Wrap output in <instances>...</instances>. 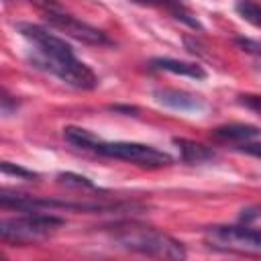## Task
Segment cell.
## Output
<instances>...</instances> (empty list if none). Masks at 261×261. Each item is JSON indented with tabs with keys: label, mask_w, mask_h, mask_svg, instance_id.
Masks as SVG:
<instances>
[{
	"label": "cell",
	"mask_w": 261,
	"mask_h": 261,
	"mask_svg": "<svg viewBox=\"0 0 261 261\" xmlns=\"http://www.w3.org/2000/svg\"><path fill=\"white\" fill-rule=\"evenodd\" d=\"M153 98L159 104H163L167 108H173V110H179V112H202L204 106H206L200 96H194V94L184 92V90H173V88L155 90Z\"/></svg>",
	"instance_id": "cell-7"
},
{
	"label": "cell",
	"mask_w": 261,
	"mask_h": 261,
	"mask_svg": "<svg viewBox=\"0 0 261 261\" xmlns=\"http://www.w3.org/2000/svg\"><path fill=\"white\" fill-rule=\"evenodd\" d=\"M259 216H261V206H255V208L243 210L241 220H243V222H251V220H255V218H259Z\"/></svg>",
	"instance_id": "cell-19"
},
{
	"label": "cell",
	"mask_w": 261,
	"mask_h": 261,
	"mask_svg": "<svg viewBox=\"0 0 261 261\" xmlns=\"http://www.w3.org/2000/svg\"><path fill=\"white\" fill-rule=\"evenodd\" d=\"M110 110L122 112V114H133V116L139 112V108L137 106H130V104H114V106H110Z\"/></svg>",
	"instance_id": "cell-20"
},
{
	"label": "cell",
	"mask_w": 261,
	"mask_h": 261,
	"mask_svg": "<svg viewBox=\"0 0 261 261\" xmlns=\"http://www.w3.org/2000/svg\"><path fill=\"white\" fill-rule=\"evenodd\" d=\"M212 137L218 141H234V143H247L251 139L261 137V128L255 124H245V122H230L216 126L212 130Z\"/></svg>",
	"instance_id": "cell-10"
},
{
	"label": "cell",
	"mask_w": 261,
	"mask_h": 261,
	"mask_svg": "<svg viewBox=\"0 0 261 261\" xmlns=\"http://www.w3.org/2000/svg\"><path fill=\"white\" fill-rule=\"evenodd\" d=\"M243 51H247V53H253V55H259L261 57V43H255V41H251V39H237L234 41Z\"/></svg>",
	"instance_id": "cell-16"
},
{
	"label": "cell",
	"mask_w": 261,
	"mask_h": 261,
	"mask_svg": "<svg viewBox=\"0 0 261 261\" xmlns=\"http://www.w3.org/2000/svg\"><path fill=\"white\" fill-rule=\"evenodd\" d=\"M59 179L65 186H73V188H94L92 181H88L84 175H75V173H59Z\"/></svg>",
	"instance_id": "cell-15"
},
{
	"label": "cell",
	"mask_w": 261,
	"mask_h": 261,
	"mask_svg": "<svg viewBox=\"0 0 261 261\" xmlns=\"http://www.w3.org/2000/svg\"><path fill=\"white\" fill-rule=\"evenodd\" d=\"M206 241L212 249L261 255V230L249 226H210Z\"/></svg>",
	"instance_id": "cell-6"
},
{
	"label": "cell",
	"mask_w": 261,
	"mask_h": 261,
	"mask_svg": "<svg viewBox=\"0 0 261 261\" xmlns=\"http://www.w3.org/2000/svg\"><path fill=\"white\" fill-rule=\"evenodd\" d=\"M108 232L110 239L120 249L157 259H186L184 245L155 226H147L135 220H124V222H114L108 228Z\"/></svg>",
	"instance_id": "cell-2"
},
{
	"label": "cell",
	"mask_w": 261,
	"mask_h": 261,
	"mask_svg": "<svg viewBox=\"0 0 261 261\" xmlns=\"http://www.w3.org/2000/svg\"><path fill=\"white\" fill-rule=\"evenodd\" d=\"M135 4H143V6H155V8H165L175 20L188 24L190 29H196V31H202V24L200 20L196 18V14L181 4V0H133Z\"/></svg>",
	"instance_id": "cell-9"
},
{
	"label": "cell",
	"mask_w": 261,
	"mask_h": 261,
	"mask_svg": "<svg viewBox=\"0 0 261 261\" xmlns=\"http://www.w3.org/2000/svg\"><path fill=\"white\" fill-rule=\"evenodd\" d=\"M2 173H6V175H16V177H20V179H29V181L39 177L35 171L24 169V167H20V165H14V163H10V161H2Z\"/></svg>",
	"instance_id": "cell-14"
},
{
	"label": "cell",
	"mask_w": 261,
	"mask_h": 261,
	"mask_svg": "<svg viewBox=\"0 0 261 261\" xmlns=\"http://www.w3.org/2000/svg\"><path fill=\"white\" fill-rule=\"evenodd\" d=\"M234 10L243 20L261 29V4H257L255 0H237Z\"/></svg>",
	"instance_id": "cell-13"
},
{
	"label": "cell",
	"mask_w": 261,
	"mask_h": 261,
	"mask_svg": "<svg viewBox=\"0 0 261 261\" xmlns=\"http://www.w3.org/2000/svg\"><path fill=\"white\" fill-rule=\"evenodd\" d=\"M241 98H243L241 102H243L245 106H249V108L261 112V96H241Z\"/></svg>",
	"instance_id": "cell-18"
},
{
	"label": "cell",
	"mask_w": 261,
	"mask_h": 261,
	"mask_svg": "<svg viewBox=\"0 0 261 261\" xmlns=\"http://www.w3.org/2000/svg\"><path fill=\"white\" fill-rule=\"evenodd\" d=\"M63 137H65L67 143H71L73 147L84 149V151H92L94 145L100 141L94 133H90L88 128H80V126H65L63 128Z\"/></svg>",
	"instance_id": "cell-12"
},
{
	"label": "cell",
	"mask_w": 261,
	"mask_h": 261,
	"mask_svg": "<svg viewBox=\"0 0 261 261\" xmlns=\"http://www.w3.org/2000/svg\"><path fill=\"white\" fill-rule=\"evenodd\" d=\"M173 143L177 145L181 159L188 163H204V161H212L216 157L214 149H210L202 143L188 141V139H173Z\"/></svg>",
	"instance_id": "cell-11"
},
{
	"label": "cell",
	"mask_w": 261,
	"mask_h": 261,
	"mask_svg": "<svg viewBox=\"0 0 261 261\" xmlns=\"http://www.w3.org/2000/svg\"><path fill=\"white\" fill-rule=\"evenodd\" d=\"M16 29L39 49L41 65H45V69L57 75L61 82L75 90H94L98 86L96 73L73 55V49L65 39L33 22H18Z\"/></svg>",
	"instance_id": "cell-1"
},
{
	"label": "cell",
	"mask_w": 261,
	"mask_h": 261,
	"mask_svg": "<svg viewBox=\"0 0 261 261\" xmlns=\"http://www.w3.org/2000/svg\"><path fill=\"white\" fill-rule=\"evenodd\" d=\"M151 69L157 71H169L175 75H186V77H194V80H204L206 71L202 65L192 63V61H179V59H171V57H155L149 61Z\"/></svg>",
	"instance_id": "cell-8"
},
{
	"label": "cell",
	"mask_w": 261,
	"mask_h": 261,
	"mask_svg": "<svg viewBox=\"0 0 261 261\" xmlns=\"http://www.w3.org/2000/svg\"><path fill=\"white\" fill-rule=\"evenodd\" d=\"M239 151H243V153H247V155H253V157L261 159V143H251V141H247V143H243V145L239 147Z\"/></svg>",
	"instance_id": "cell-17"
},
{
	"label": "cell",
	"mask_w": 261,
	"mask_h": 261,
	"mask_svg": "<svg viewBox=\"0 0 261 261\" xmlns=\"http://www.w3.org/2000/svg\"><path fill=\"white\" fill-rule=\"evenodd\" d=\"M65 220L49 212H24L16 218H4L0 222V237L10 245H29L51 237Z\"/></svg>",
	"instance_id": "cell-3"
},
{
	"label": "cell",
	"mask_w": 261,
	"mask_h": 261,
	"mask_svg": "<svg viewBox=\"0 0 261 261\" xmlns=\"http://www.w3.org/2000/svg\"><path fill=\"white\" fill-rule=\"evenodd\" d=\"M31 2L43 10L49 27L61 31L63 35H67L75 41H82L86 45H108L110 43L104 31L80 20L73 14H69L57 0H31Z\"/></svg>",
	"instance_id": "cell-4"
},
{
	"label": "cell",
	"mask_w": 261,
	"mask_h": 261,
	"mask_svg": "<svg viewBox=\"0 0 261 261\" xmlns=\"http://www.w3.org/2000/svg\"><path fill=\"white\" fill-rule=\"evenodd\" d=\"M92 151L102 155V157L135 163V165L145 167V169H163V167H169L173 163L171 155H167V153H163L151 145L130 143V141H114V143L98 141Z\"/></svg>",
	"instance_id": "cell-5"
}]
</instances>
